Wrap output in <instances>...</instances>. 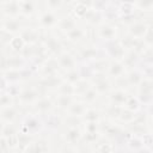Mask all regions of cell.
<instances>
[{"label": "cell", "mask_w": 153, "mask_h": 153, "mask_svg": "<svg viewBox=\"0 0 153 153\" xmlns=\"http://www.w3.org/2000/svg\"><path fill=\"white\" fill-rule=\"evenodd\" d=\"M57 26L61 31H63L65 33L69 32L71 30H73L74 27H76V20L75 17H71V16H63L61 18H59L57 22Z\"/></svg>", "instance_id": "cell-20"}, {"label": "cell", "mask_w": 153, "mask_h": 153, "mask_svg": "<svg viewBox=\"0 0 153 153\" xmlns=\"http://www.w3.org/2000/svg\"><path fill=\"white\" fill-rule=\"evenodd\" d=\"M90 87H92V85H91V82L88 81V80H84V79H81V80H79L76 84H74V94H76V96H81L82 93H85Z\"/></svg>", "instance_id": "cell-30"}, {"label": "cell", "mask_w": 153, "mask_h": 153, "mask_svg": "<svg viewBox=\"0 0 153 153\" xmlns=\"http://www.w3.org/2000/svg\"><path fill=\"white\" fill-rule=\"evenodd\" d=\"M129 98V94L124 91V90H118V88H114L108 93V100L111 104L115 105H120V106H124V104L127 103Z\"/></svg>", "instance_id": "cell-15"}, {"label": "cell", "mask_w": 153, "mask_h": 153, "mask_svg": "<svg viewBox=\"0 0 153 153\" xmlns=\"http://www.w3.org/2000/svg\"><path fill=\"white\" fill-rule=\"evenodd\" d=\"M139 68L142 71L143 79L153 80V66H143V67H139Z\"/></svg>", "instance_id": "cell-36"}, {"label": "cell", "mask_w": 153, "mask_h": 153, "mask_svg": "<svg viewBox=\"0 0 153 153\" xmlns=\"http://www.w3.org/2000/svg\"><path fill=\"white\" fill-rule=\"evenodd\" d=\"M60 153H78V149L75 148V146H71V145L65 143V146L61 148Z\"/></svg>", "instance_id": "cell-37"}, {"label": "cell", "mask_w": 153, "mask_h": 153, "mask_svg": "<svg viewBox=\"0 0 153 153\" xmlns=\"http://www.w3.org/2000/svg\"><path fill=\"white\" fill-rule=\"evenodd\" d=\"M39 93L36 90L35 85L29 87V88H24L20 91V93L18 94L17 99L22 105H26V104H33L35 102H37L39 99Z\"/></svg>", "instance_id": "cell-8"}, {"label": "cell", "mask_w": 153, "mask_h": 153, "mask_svg": "<svg viewBox=\"0 0 153 153\" xmlns=\"http://www.w3.org/2000/svg\"><path fill=\"white\" fill-rule=\"evenodd\" d=\"M43 128H44V124H43L42 117L32 112L24 116L20 121V131L25 134H30L35 136L36 134L41 133Z\"/></svg>", "instance_id": "cell-1"}, {"label": "cell", "mask_w": 153, "mask_h": 153, "mask_svg": "<svg viewBox=\"0 0 153 153\" xmlns=\"http://www.w3.org/2000/svg\"><path fill=\"white\" fill-rule=\"evenodd\" d=\"M122 63L124 65L126 69H128V71L137 68L140 66V54H137L134 50L126 51V55L122 59Z\"/></svg>", "instance_id": "cell-17"}, {"label": "cell", "mask_w": 153, "mask_h": 153, "mask_svg": "<svg viewBox=\"0 0 153 153\" xmlns=\"http://www.w3.org/2000/svg\"><path fill=\"white\" fill-rule=\"evenodd\" d=\"M86 110H87V104L82 103V102L79 100V99H76V100L74 99V102H73V103L71 104V106L68 108L67 112H68V115H72V116L82 117V116L85 115Z\"/></svg>", "instance_id": "cell-21"}, {"label": "cell", "mask_w": 153, "mask_h": 153, "mask_svg": "<svg viewBox=\"0 0 153 153\" xmlns=\"http://www.w3.org/2000/svg\"><path fill=\"white\" fill-rule=\"evenodd\" d=\"M90 82L98 93H109L112 87V82L106 73H94Z\"/></svg>", "instance_id": "cell-4"}, {"label": "cell", "mask_w": 153, "mask_h": 153, "mask_svg": "<svg viewBox=\"0 0 153 153\" xmlns=\"http://www.w3.org/2000/svg\"><path fill=\"white\" fill-rule=\"evenodd\" d=\"M140 63H143V66H153V47H148L140 55Z\"/></svg>", "instance_id": "cell-31"}, {"label": "cell", "mask_w": 153, "mask_h": 153, "mask_svg": "<svg viewBox=\"0 0 153 153\" xmlns=\"http://www.w3.org/2000/svg\"><path fill=\"white\" fill-rule=\"evenodd\" d=\"M57 62L61 69H63L65 72L74 69L78 67V60L75 59L74 55L71 54V51H63L62 54H60L57 57Z\"/></svg>", "instance_id": "cell-10"}, {"label": "cell", "mask_w": 153, "mask_h": 153, "mask_svg": "<svg viewBox=\"0 0 153 153\" xmlns=\"http://www.w3.org/2000/svg\"><path fill=\"white\" fill-rule=\"evenodd\" d=\"M56 92H59V94H67V96H73L74 94V85L67 82V81H62V84L59 86V88L56 90Z\"/></svg>", "instance_id": "cell-34"}, {"label": "cell", "mask_w": 153, "mask_h": 153, "mask_svg": "<svg viewBox=\"0 0 153 153\" xmlns=\"http://www.w3.org/2000/svg\"><path fill=\"white\" fill-rule=\"evenodd\" d=\"M1 29L19 35L25 27H27V19H22L19 17H1Z\"/></svg>", "instance_id": "cell-2"}, {"label": "cell", "mask_w": 153, "mask_h": 153, "mask_svg": "<svg viewBox=\"0 0 153 153\" xmlns=\"http://www.w3.org/2000/svg\"><path fill=\"white\" fill-rule=\"evenodd\" d=\"M126 67L122 63V61H116V60H111L110 63H109V67H108V71H106V75L109 78H112V79H116L123 74H126Z\"/></svg>", "instance_id": "cell-18"}, {"label": "cell", "mask_w": 153, "mask_h": 153, "mask_svg": "<svg viewBox=\"0 0 153 153\" xmlns=\"http://www.w3.org/2000/svg\"><path fill=\"white\" fill-rule=\"evenodd\" d=\"M98 32V38L102 39L103 42L105 41H111V39H116V35H117V29L115 25H112L111 23H102L99 25V27L97 29Z\"/></svg>", "instance_id": "cell-9"}, {"label": "cell", "mask_w": 153, "mask_h": 153, "mask_svg": "<svg viewBox=\"0 0 153 153\" xmlns=\"http://www.w3.org/2000/svg\"><path fill=\"white\" fill-rule=\"evenodd\" d=\"M19 6H20V14L25 17H30L38 11L37 8L39 7V4L36 1H19Z\"/></svg>", "instance_id": "cell-22"}, {"label": "cell", "mask_w": 153, "mask_h": 153, "mask_svg": "<svg viewBox=\"0 0 153 153\" xmlns=\"http://www.w3.org/2000/svg\"><path fill=\"white\" fill-rule=\"evenodd\" d=\"M62 79H63V81H67V82H69V84H72V85L76 84L79 80H81V76H80V73H79L78 67L74 68V69H71V71L65 72Z\"/></svg>", "instance_id": "cell-28"}, {"label": "cell", "mask_w": 153, "mask_h": 153, "mask_svg": "<svg viewBox=\"0 0 153 153\" xmlns=\"http://www.w3.org/2000/svg\"><path fill=\"white\" fill-rule=\"evenodd\" d=\"M60 69L57 59L55 56H51L49 60H47L42 66H41V76H51V75H57V72Z\"/></svg>", "instance_id": "cell-13"}, {"label": "cell", "mask_w": 153, "mask_h": 153, "mask_svg": "<svg viewBox=\"0 0 153 153\" xmlns=\"http://www.w3.org/2000/svg\"><path fill=\"white\" fill-rule=\"evenodd\" d=\"M105 55L110 57L111 60L116 61H122V59L126 55V50L122 47L120 39H111V41H105L103 42V47H100Z\"/></svg>", "instance_id": "cell-3"}, {"label": "cell", "mask_w": 153, "mask_h": 153, "mask_svg": "<svg viewBox=\"0 0 153 153\" xmlns=\"http://www.w3.org/2000/svg\"><path fill=\"white\" fill-rule=\"evenodd\" d=\"M31 106H32V114L43 116V115L49 114L50 110L55 106V100H53L50 97L45 96V97L39 98V99H38L37 102H35Z\"/></svg>", "instance_id": "cell-5"}, {"label": "cell", "mask_w": 153, "mask_h": 153, "mask_svg": "<svg viewBox=\"0 0 153 153\" xmlns=\"http://www.w3.org/2000/svg\"><path fill=\"white\" fill-rule=\"evenodd\" d=\"M1 17H18L20 14V6L19 1H1Z\"/></svg>", "instance_id": "cell-11"}, {"label": "cell", "mask_w": 153, "mask_h": 153, "mask_svg": "<svg viewBox=\"0 0 153 153\" xmlns=\"http://www.w3.org/2000/svg\"><path fill=\"white\" fill-rule=\"evenodd\" d=\"M133 153H153V149L151 147H147V146H143L136 151H133Z\"/></svg>", "instance_id": "cell-38"}, {"label": "cell", "mask_w": 153, "mask_h": 153, "mask_svg": "<svg viewBox=\"0 0 153 153\" xmlns=\"http://www.w3.org/2000/svg\"><path fill=\"white\" fill-rule=\"evenodd\" d=\"M78 69H79L81 79H84V80H88L90 81L92 79L93 74H94V71L92 69V67L87 62H82V63L78 65Z\"/></svg>", "instance_id": "cell-26"}, {"label": "cell", "mask_w": 153, "mask_h": 153, "mask_svg": "<svg viewBox=\"0 0 153 153\" xmlns=\"http://www.w3.org/2000/svg\"><path fill=\"white\" fill-rule=\"evenodd\" d=\"M127 75V80H128V84L130 87H139V85L142 82L143 80V74H142V71L137 67V68H134L131 71H128V73H126Z\"/></svg>", "instance_id": "cell-19"}, {"label": "cell", "mask_w": 153, "mask_h": 153, "mask_svg": "<svg viewBox=\"0 0 153 153\" xmlns=\"http://www.w3.org/2000/svg\"><path fill=\"white\" fill-rule=\"evenodd\" d=\"M74 102L73 96H67V94H59L57 98L55 99V106L59 108L62 111H67L71 104Z\"/></svg>", "instance_id": "cell-24"}, {"label": "cell", "mask_w": 153, "mask_h": 153, "mask_svg": "<svg viewBox=\"0 0 153 153\" xmlns=\"http://www.w3.org/2000/svg\"><path fill=\"white\" fill-rule=\"evenodd\" d=\"M102 117V112L99 109H96V108H87L85 115L82 116V118L87 122H99Z\"/></svg>", "instance_id": "cell-29"}, {"label": "cell", "mask_w": 153, "mask_h": 153, "mask_svg": "<svg viewBox=\"0 0 153 153\" xmlns=\"http://www.w3.org/2000/svg\"><path fill=\"white\" fill-rule=\"evenodd\" d=\"M0 103H1V108H7V106H11L14 103V97L11 96L10 93H7L6 91H1V99H0Z\"/></svg>", "instance_id": "cell-35"}, {"label": "cell", "mask_w": 153, "mask_h": 153, "mask_svg": "<svg viewBox=\"0 0 153 153\" xmlns=\"http://www.w3.org/2000/svg\"><path fill=\"white\" fill-rule=\"evenodd\" d=\"M57 153H60V152H57Z\"/></svg>", "instance_id": "cell-40"}, {"label": "cell", "mask_w": 153, "mask_h": 153, "mask_svg": "<svg viewBox=\"0 0 153 153\" xmlns=\"http://www.w3.org/2000/svg\"><path fill=\"white\" fill-rule=\"evenodd\" d=\"M148 25L145 23V22H142V20H137V22H135L134 24H131V25H129V27H128V33L129 35H131L133 37H135V38H139V39H143V37L146 36V33L148 32Z\"/></svg>", "instance_id": "cell-16"}, {"label": "cell", "mask_w": 153, "mask_h": 153, "mask_svg": "<svg viewBox=\"0 0 153 153\" xmlns=\"http://www.w3.org/2000/svg\"><path fill=\"white\" fill-rule=\"evenodd\" d=\"M19 153H23V152H19Z\"/></svg>", "instance_id": "cell-39"}, {"label": "cell", "mask_w": 153, "mask_h": 153, "mask_svg": "<svg viewBox=\"0 0 153 153\" xmlns=\"http://www.w3.org/2000/svg\"><path fill=\"white\" fill-rule=\"evenodd\" d=\"M124 108H126V109H129V110H131V111H137V110H140L142 106H141V103H140V100L137 99V97L129 96L127 103L124 104Z\"/></svg>", "instance_id": "cell-33"}, {"label": "cell", "mask_w": 153, "mask_h": 153, "mask_svg": "<svg viewBox=\"0 0 153 153\" xmlns=\"http://www.w3.org/2000/svg\"><path fill=\"white\" fill-rule=\"evenodd\" d=\"M19 115L23 116L20 111V105L19 104H13L7 108H1V121L2 123H13L19 120ZM22 121V120H19Z\"/></svg>", "instance_id": "cell-6"}, {"label": "cell", "mask_w": 153, "mask_h": 153, "mask_svg": "<svg viewBox=\"0 0 153 153\" xmlns=\"http://www.w3.org/2000/svg\"><path fill=\"white\" fill-rule=\"evenodd\" d=\"M57 22H59V18L56 17L55 12L51 10H45L41 13L37 24L42 30H49L54 26H57Z\"/></svg>", "instance_id": "cell-7"}, {"label": "cell", "mask_w": 153, "mask_h": 153, "mask_svg": "<svg viewBox=\"0 0 153 153\" xmlns=\"http://www.w3.org/2000/svg\"><path fill=\"white\" fill-rule=\"evenodd\" d=\"M66 36L68 37V41L73 42V43H76V42H80L81 39H86V33H85V30L76 26L74 27L73 30H71L69 32L66 33Z\"/></svg>", "instance_id": "cell-25"}, {"label": "cell", "mask_w": 153, "mask_h": 153, "mask_svg": "<svg viewBox=\"0 0 153 153\" xmlns=\"http://www.w3.org/2000/svg\"><path fill=\"white\" fill-rule=\"evenodd\" d=\"M98 92L93 88V87H90L85 93H82L78 99L79 100H81L82 103H85V104H91V103H93V102H96L97 100V98H98Z\"/></svg>", "instance_id": "cell-27"}, {"label": "cell", "mask_w": 153, "mask_h": 153, "mask_svg": "<svg viewBox=\"0 0 153 153\" xmlns=\"http://www.w3.org/2000/svg\"><path fill=\"white\" fill-rule=\"evenodd\" d=\"M123 110V106L120 105H115L111 103H108L104 108V115L109 118V120H118L121 116V112Z\"/></svg>", "instance_id": "cell-23"}, {"label": "cell", "mask_w": 153, "mask_h": 153, "mask_svg": "<svg viewBox=\"0 0 153 153\" xmlns=\"http://www.w3.org/2000/svg\"><path fill=\"white\" fill-rule=\"evenodd\" d=\"M42 120H43V124H44V128L45 129H49L50 131H55L57 130L61 124H63V121L62 118L56 115V114H53V112H49L47 115H43L41 116Z\"/></svg>", "instance_id": "cell-14"}, {"label": "cell", "mask_w": 153, "mask_h": 153, "mask_svg": "<svg viewBox=\"0 0 153 153\" xmlns=\"http://www.w3.org/2000/svg\"><path fill=\"white\" fill-rule=\"evenodd\" d=\"M135 117H136V111H131V110H129V109H126L124 106H123V110H122V112H121V116H120V121H123L124 123H131L134 120H135Z\"/></svg>", "instance_id": "cell-32"}, {"label": "cell", "mask_w": 153, "mask_h": 153, "mask_svg": "<svg viewBox=\"0 0 153 153\" xmlns=\"http://www.w3.org/2000/svg\"><path fill=\"white\" fill-rule=\"evenodd\" d=\"M62 139L65 143L71 146H76L82 140V134L79 128H66L62 134Z\"/></svg>", "instance_id": "cell-12"}]
</instances>
